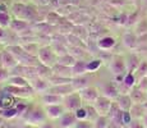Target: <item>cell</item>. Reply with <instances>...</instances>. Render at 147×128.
Wrapping results in <instances>:
<instances>
[{
    "mask_svg": "<svg viewBox=\"0 0 147 128\" xmlns=\"http://www.w3.org/2000/svg\"><path fill=\"white\" fill-rule=\"evenodd\" d=\"M22 118L26 121V123H31V124H35V126L40 127L42 123H45L47 119L46 112H45V108L44 105L42 106H32L26 110Z\"/></svg>",
    "mask_w": 147,
    "mask_h": 128,
    "instance_id": "cell-1",
    "label": "cell"
},
{
    "mask_svg": "<svg viewBox=\"0 0 147 128\" xmlns=\"http://www.w3.org/2000/svg\"><path fill=\"white\" fill-rule=\"evenodd\" d=\"M37 56L41 63L47 65V67H53V65L56 64V62H58V55H56V53L54 51L53 46L50 44L41 45Z\"/></svg>",
    "mask_w": 147,
    "mask_h": 128,
    "instance_id": "cell-2",
    "label": "cell"
},
{
    "mask_svg": "<svg viewBox=\"0 0 147 128\" xmlns=\"http://www.w3.org/2000/svg\"><path fill=\"white\" fill-rule=\"evenodd\" d=\"M3 91H5V92L10 93V95H13L14 98H28V96H32L36 93V91L30 86H13V85H8L5 83V86L1 89Z\"/></svg>",
    "mask_w": 147,
    "mask_h": 128,
    "instance_id": "cell-3",
    "label": "cell"
},
{
    "mask_svg": "<svg viewBox=\"0 0 147 128\" xmlns=\"http://www.w3.org/2000/svg\"><path fill=\"white\" fill-rule=\"evenodd\" d=\"M82 101L83 100H82V98H81L80 91H74V92L64 96V99H63L64 106H65L67 110H69V112H76L77 109H80L82 105H83Z\"/></svg>",
    "mask_w": 147,
    "mask_h": 128,
    "instance_id": "cell-4",
    "label": "cell"
},
{
    "mask_svg": "<svg viewBox=\"0 0 147 128\" xmlns=\"http://www.w3.org/2000/svg\"><path fill=\"white\" fill-rule=\"evenodd\" d=\"M109 69L114 73V76L125 74V72H128V70H127L125 58H124V56H121V55H119V54L113 55L111 60H110V64H109Z\"/></svg>",
    "mask_w": 147,
    "mask_h": 128,
    "instance_id": "cell-5",
    "label": "cell"
},
{
    "mask_svg": "<svg viewBox=\"0 0 147 128\" xmlns=\"http://www.w3.org/2000/svg\"><path fill=\"white\" fill-rule=\"evenodd\" d=\"M95 77V73H84V74H81V76H76V77H72V86L74 91H81L86 87L91 86V81L94 79Z\"/></svg>",
    "mask_w": 147,
    "mask_h": 128,
    "instance_id": "cell-6",
    "label": "cell"
},
{
    "mask_svg": "<svg viewBox=\"0 0 147 128\" xmlns=\"http://www.w3.org/2000/svg\"><path fill=\"white\" fill-rule=\"evenodd\" d=\"M28 5H30V3H23V1L13 0L12 5H10V13H12V16L16 17V18L24 19V21H26L27 12H28Z\"/></svg>",
    "mask_w": 147,
    "mask_h": 128,
    "instance_id": "cell-7",
    "label": "cell"
},
{
    "mask_svg": "<svg viewBox=\"0 0 147 128\" xmlns=\"http://www.w3.org/2000/svg\"><path fill=\"white\" fill-rule=\"evenodd\" d=\"M113 105V101L110 98H107V96H98V99L94 102V106L96 108V110H97L98 115H107L110 112V108H111Z\"/></svg>",
    "mask_w": 147,
    "mask_h": 128,
    "instance_id": "cell-8",
    "label": "cell"
},
{
    "mask_svg": "<svg viewBox=\"0 0 147 128\" xmlns=\"http://www.w3.org/2000/svg\"><path fill=\"white\" fill-rule=\"evenodd\" d=\"M47 118L50 119H59L64 113L67 112V108L64 104H53V105H44Z\"/></svg>",
    "mask_w": 147,
    "mask_h": 128,
    "instance_id": "cell-9",
    "label": "cell"
},
{
    "mask_svg": "<svg viewBox=\"0 0 147 128\" xmlns=\"http://www.w3.org/2000/svg\"><path fill=\"white\" fill-rule=\"evenodd\" d=\"M30 85H31V87L38 93L46 92V91L49 90V87L51 86L50 82H49V79L42 78V77H40V76H36V77H33V78H31Z\"/></svg>",
    "mask_w": 147,
    "mask_h": 128,
    "instance_id": "cell-10",
    "label": "cell"
},
{
    "mask_svg": "<svg viewBox=\"0 0 147 128\" xmlns=\"http://www.w3.org/2000/svg\"><path fill=\"white\" fill-rule=\"evenodd\" d=\"M81 93V98L86 104H94V102L98 99L100 93H98V90L96 89L95 86H88L86 89L81 90L80 91Z\"/></svg>",
    "mask_w": 147,
    "mask_h": 128,
    "instance_id": "cell-11",
    "label": "cell"
},
{
    "mask_svg": "<svg viewBox=\"0 0 147 128\" xmlns=\"http://www.w3.org/2000/svg\"><path fill=\"white\" fill-rule=\"evenodd\" d=\"M8 28H9L10 31H13L14 33L19 35V33H22L23 31L28 30V28H31V22L13 17L12 22H10V24H9V27H8Z\"/></svg>",
    "mask_w": 147,
    "mask_h": 128,
    "instance_id": "cell-12",
    "label": "cell"
},
{
    "mask_svg": "<svg viewBox=\"0 0 147 128\" xmlns=\"http://www.w3.org/2000/svg\"><path fill=\"white\" fill-rule=\"evenodd\" d=\"M47 92H51V93H56V95H60V96H67L69 93L74 92V89H73L72 83H64V85H51L47 90Z\"/></svg>",
    "mask_w": 147,
    "mask_h": 128,
    "instance_id": "cell-13",
    "label": "cell"
},
{
    "mask_svg": "<svg viewBox=\"0 0 147 128\" xmlns=\"http://www.w3.org/2000/svg\"><path fill=\"white\" fill-rule=\"evenodd\" d=\"M17 105V98L13 95L5 92V91H0V109H9Z\"/></svg>",
    "mask_w": 147,
    "mask_h": 128,
    "instance_id": "cell-14",
    "label": "cell"
},
{
    "mask_svg": "<svg viewBox=\"0 0 147 128\" xmlns=\"http://www.w3.org/2000/svg\"><path fill=\"white\" fill-rule=\"evenodd\" d=\"M59 119H60V127L63 128H73L78 122L74 112H69V110H67Z\"/></svg>",
    "mask_w": 147,
    "mask_h": 128,
    "instance_id": "cell-15",
    "label": "cell"
},
{
    "mask_svg": "<svg viewBox=\"0 0 147 128\" xmlns=\"http://www.w3.org/2000/svg\"><path fill=\"white\" fill-rule=\"evenodd\" d=\"M41 102L42 105H53V104H63V96L56 95V93H51V92H44L40 95Z\"/></svg>",
    "mask_w": 147,
    "mask_h": 128,
    "instance_id": "cell-16",
    "label": "cell"
},
{
    "mask_svg": "<svg viewBox=\"0 0 147 128\" xmlns=\"http://www.w3.org/2000/svg\"><path fill=\"white\" fill-rule=\"evenodd\" d=\"M1 60H3V67L7 68V69H9V70L18 64L17 58L10 53V51H8L7 49H5V47H4V50L1 51Z\"/></svg>",
    "mask_w": 147,
    "mask_h": 128,
    "instance_id": "cell-17",
    "label": "cell"
},
{
    "mask_svg": "<svg viewBox=\"0 0 147 128\" xmlns=\"http://www.w3.org/2000/svg\"><path fill=\"white\" fill-rule=\"evenodd\" d=\"M53 74L60 76V77H65V78H72L73 73H72V67H67V65H63L60 63H56L51 67Z\"/></svg>",
    "mask_w": 147,
    "mask_h": 128,
    "instance_id": "cell-18",
    "label": "cell"
},
{
    "mask_svg": "<svg viewBox=\"0 0 147 128\" xmlns=\"http://www.w3.org/2000/svg\"><path fill=\"white\" fill-rule=\"evenodd\" d=\"M117 40L113 36H102L97 40V47L98 50H110L115 46Z\"/></svg>",
    "mask_w": 147,
    "mask_h": 128,
    "instance_id": "cell-19",
    "label": "cell"
},
{
    "mask_svg": "<svg viewBox=\"0 0 147 128\" xmlns=\"http://www.w3.org/2000/svg\"><path fill=\"white\" fill-rule=\"evenodd\" d=\"M61 19H63V16H61V14L59 13L56 9H53V10H50V12H47L46 14H45L44 21L46 22V23H49V24L54 26V27H56V26L61 22Z\"/></svg>",
    "mask_w": 147,
    "mask_h": 128,
    "instance_id": "cell-20",
    "label": "cell"
},
{
    "mask_svg": "<svg viewBox=\"0 0 147 128\" xmlns=\"http://www.w3.org/2000/svg\"><path fill=\"white\" fill-rule=\"evenodd\" d=\"M123 45L127 47V49H136L138 45V37L137 35L133 32H125L123 35Z\"/></svg>",
    "mask_w": 147,
    "mask_h": 128,
    "instance_id": "cell-21",
    "label": "cell"
},
{
    "mask_svg": "<svg viewBox=\"0 0 147 128\" xmlns=\"http://www.w3.org/2000/svg\"><path fill=\"white\" fill-rule=\"evenodd\" d=\"M140 63H141V59L138 58V55H137V54H134V53L129 54V55L125 58L127 70H128V72L134 73L136 69L138 68V65H140Z\"/></svg>",
    "mask_w": 147,
    "mask_h": 128,
    "instance_id": "cell-22",
    "label": "cell"
},
{
    "mask_svg": "<svg viewBox=\"0 0 147 128\" xmlns=\"http://www.w3.org/2000/svg\"><path fill=\"white\" fill-rule=\"evenodd\" d=\"M72 73H73V77L88 73V70H87V60H84V59H77V62L72 67Z\"/></svg>",
    "mask_w": 147,
    "mask_h": 128,
    "instance_id": "cell-23",
    "label": "cell"
},
{
    "mask_svg": "<svg viewBox=\"0 0 147 128\" xmlns=\"http://www.w3.org/2000/svg\"><path fill=\"white\" fill-rule=\"evenodd\" d=\"M132 99L129 95L127 93H121V95H118V102L117 104L119 105V108L123 112H129L132 108Z\"/></svg>",
    "mask_w": 147,
    "mask_h": 128,
    "instance_id": "cell-24",
    "label": "cell"
},
{
    "mask_svg": "<svg viewBox=\"0 0 147 128\" xmlns=\"http://www.w3.org/2000/svg\"><path fill=\"white\" fill-rule=\"evenodd\" d=\"M8 85H13V86H30V81L23 76H17V74H10L8 81L5 82Z\"/></svg>",
    "mask_w": 147,
    "mask_h": 128,
    "instance_id": "cell-25",
    "label": "cell"
},
{
    "mask_svg": "<svg viewBox=\"0 0 147 128\" xmlns=\"http://www.w3.org/2000/svg\"><path fill=\"white\" fill-rule=\"evenodd\" d=\"M76 62H77V59H76L70 53H67V54H63V55H59L56 63H60L63 65H67V67H73Z\"/></svg>",
    "mask_w": 147,
    "mask_h": 128,
    "instance_id": "cell-26",
    "label": "cell"
},
{
    "mask_svg": "<svg viewBox=\"0 0 147 128\" xmlns=\"http://www.w3.org/2000/svg\"><path fill=\"white\" fill-rule=\"evenodd\" d=\"M53 46L54 51L56 53V55H63V54H67L69 53V46H68V44L65 42H58V41H51V44H50Z\"/></svg>",
    "mask_w": 147,
    "mask_h": 128,
    "instance_id": "cell-27",
    "label": "cell"
},
{
    "mask_svg": "<svg viewBox=\"0 0 147 128\" xmlns=\"http://www.w3.org/2000/svg\"><path fill=\"white\" fill-rule=\"evenodd\" d=\"M129 96H131L132 101L136 102V104H142L143 99H145V92L141 91L137 86H134V87H132V91H131V93H129Z\"/></svg>",
    "mask_w": 147,
    "mask_h": 128,
    "instance_id": "cell-28",
    "label": "cell"
},
{
    "mask_svg": "<svg viewBox=\"0 0 147 128\" xmlns=\"http://www.w3.org/2000/svg\"><path fill=\"white\" fill-rule=\"evenodd\" d=\"M104 62L101 60L100 58H92V59H88L87 60V70H88L90 73H96L98 69H100V67L102 65Z\"/></svg>",
    "mask_w": 147,
    "mask_h": 128,
    "instance_id": "cell-29",
    "label": "cell"
},
{
    "mask_svg": "<svg viewBox=\"0 0 147 128\" xmlns=\"http://www.w3.org/2000/svg\"><path fill=\"white\" fill-rule=\"evenodd\" d=\"M22 46H23V49H24V51H26L27 54L37 56L41 45L38 44V42H27V44H22Z\"/></svg>",
    "mask_w": 147,
    "mask_h": 128,
    "instance_id": "cell-30",
    "label": "cell"
},
{
    "mask_svg": "<svg viewBox=\"0 0 147 128\" xmlns=\"http://www.w3.org/2000/svg\"><path fill=\"white\" fill-rule=\"evenodd\" d=\"M104 95L111 99V98H118L119 92H118L117 87H115L111 82H107V83L105 85V87H104Z\"/></svg>",
    "mask_w": 147,
    "mask_h": 128,
    "instance_id": "cell-31",
    "label": "cell"
},
{
    "mask_svg": "<svg viewBox=\"0 0 147 128\" xmlns=\"http://www.w3.org/2000/svg\"><path fill=\"white\" fill-rule=\"evenodd\" d=\"M53 74L51 67H47V65L40 63V65H37V76L42 77V78L49 79V77Z\"/></svg>",
    "mask_w": 147,
    "mask_h": 128,
    "instance_id": "cell-32",
    "label": "cell"
},
{
    "mask_svg": "<svg viewBox=\"0 0 147 128\" xmlns=\"http://www.w3.org/2000/svg\"><path fill=\"white\" fill-rule=\"evenodd\" d=\"M49 82H50V85H64V83H70L72 78H65V77L51 74L49 77Z\"/></svg>",
    "mask_w": 147,
    "mask_h": 128,
    "instance_id": "cell-33",
    "label": "cell"
},
{
    "mask_svg": "<svg viewBox=\"0 0 147 128\" xmlns=\"http://www.w3.org/2000/svg\"><path fill=\"white\" fill-rule=\"evenodd\" d=\"M147 74V62L146 60H141L138 68L136 69L134 72V76H136V79H140L142 77H145Z\"/></svg>",
    "mask_w": 147,
    "mask_h": 128,
    "instance_id": "cell-34",
    "label": "cell"
},
{
    "mask_svg": "<svg viewBox=\"0 0 147 128\" xmlns=\"http://www.w3.org/2000/svg\"><path fill=\"white\" fill-rule=\"evenodd\" d=\"M137 79H136V76L134 73L132 72H127L125 76H124V79H123V83L127 87H129V89H132V87L136 86V83H137Z\"/></svg>",
    "mask_w": 147,
    "mask_h": 128,
    "instance_id": "cell-35",
    "label": "cell"
},
{
    "mask_svg": "<svg viewBox=\"0 0 147 128\" xmlns=\"http://www.w3.org/2000/svg\"><path fill=\"white\" fill-rule=\"evenodd\" d=\"M13 19V16L10 13H3L0 12V26L4 28H8Z\"/></svg>",
    "mask_w": 147,
    "mask_h": 128,
    "instance_id": "cell-36",
    "label": "cell"
},
{
    "mask_svg": "<svg viewBox=\"0 0 147 128\" xmlns=\"http://www.w3.org/2000/svg\"><path fill=\"white\" fill-rule=\"evenodd\" d=\"M95 128H107L109 123H107V115H98L97 119L94 122Z\"/></svg>",
    "mask_w": 147,
    "mask_h": 128,
    "instance_id": "cell-37",
    "label": "cell"
},
{
    "mask_svg": "<svg viewBox=\"0 0 147 128\" xmlns=\"http://www.w3.org/2000/svg\"><path fill=\"white\" fill-rule=\"evenodd\" d=\"M74 114H76V116H77L78 121H87V118H88V113H87L86 105H82L80 109L76 110Z\"/></svg>",
    "mask_w": 147,
    "mask_h": 128,
    "instance_id": "cell-38",
    "label": "cell"
},
{
    "mask_svg": "<svg viewBox=\"0 0 147 128\" xmlns=\"http://www.w3.org/2000/svg\"><path fill=\"white\" fill-rule=\"evenodd\" d=\"M32 3L38 7H55V9L58 8V0H33Z\"/></svg>",
    "mask_w": 147,
    "mask_h": 128,
    "instance_id": "cell-39",
    "label": "cell"
},
{
    "mask_svg": "<svg viewBox=\"0 0 147 128\" xmlns=\"http://www.w3.org/2000/svg\"><path fill=\"white\" fill-rule=\"evenodd\" d=\"M9 76H10L9 69H7L4 67H0V83H3V82L5 83L8 81V78H9Z\"/></svg>",
    "mask_w": 147,
    "mask_h": 128,
    "instance_id": "cell-40",
    "label": "cell"
},
{
    "mask_svg": "<svg viewBox=\"0 0 147 128\" xmlns=\"http://www.w3.org/2000/svg\"><path fill=\"white\" fill-rule=\"evenodd\" d=\"M136 86L138 87L141 91H143V92H147V77H142V78L138 79V82L136 83Z\"/></svg>",
    "mask_w": 147,
    "mask_h": 128,
    "instance_id": "cell-41",
    "label": "cell"
},
{
    "mask_svg": "<svg viewBox=\"0 0 147 128\" xmlns=\"http://www.w3.org/2000/svg\"><path fill=\"white\" fill-rule=\"evenodd\" d=\"M73 128H95L94 123L90 121H78Z\"/></svg>",
    "mask_w": 147,
    "mask_h": 128,
    "instance_id": "cell-42",
    "label": "cell"
},
{
    "mask_svg": "<svg viewBox=\"0 0 147 128\" xmlns=\"http://www.w3.org/2000/svg\"><path fill=\"white\" fill-rule=\"evenodd\" d=\"M7 33H8V28H4L0 26V42H1V44L5 40V37H7Z\"/></svg>",
    "mask_w": 147,
    "mask_h": 128,
    "instance_id": "cell-43",
    "label": "cell"
},
{
    "mask_svg": "<svg viewBox=\"0 0 147 128\" xmlns=\"http://www.w3.org/2000/svg\"><path fill=\"white\" fill-rule=\"evenodd\" d=\"M40 128H55V126L51 123V122H45V123H42L41 126H40Z\"/></svg>",
    "mask_w": 147,
    "mask_h": 128,
    "instance_id": "cell-44",
    "label": "cell"
},
{
    "mask_svg": "<svg viewBox=\"0 0 147 128\" xmlns=\"http://www.w3.org/2000/svg\"><path fill=\"white\" fill-rule=\"evenodd\" d=\"M22 128H40L38 126H35V124H31V123H26Z\"/></svg>",
    "mask_w": 147,
    "mask_h": 128,
    "instance_id": "cell-45",
    "label": "cell"
},
{
    "mask_svg": "<svg viewBox=\"0 0 147 128\" xmlns=\"http://www.w3.org/2000/svg\"><path fill=\"white\" fill-rule=\"evenodd\" d=\"M17 1H23V3H26V1H28V3H32L33 0H17Z\"/></svg>",
    "mask_w": 147,
    "mask_h": 128,
    "instance_id": "cell-46",
    "label": "cell"
},
{
    "mask_svg": "<svg viewBox=\"0 0 147 128\" xmlns=\"http://www.w3.org/2000/svg\"><path fill=\"white\" fill-rule=\"evenodd\" d=\"M0 67H3V60H1V53H0Z\"/></svg>",
    "mask_w": 147,
    "mask_h": 128,
    "instance_id": "cell-47",
    "label": "cell"
},
{
    "mask_svg": "<svg viewBox=\"0 0 147 128\" xmlns=\"http://www.w3.org/2000/svg\"><path fill=\"white\" fill-rule=\"evenodd\" d=\"M1 119H3V118H1V116H0V124H1V122H3V121H1Z\"/></svg>",
    "mask_w": 147,
    "mask_h": 128,
    "instance_id": "cell-48",
    "label": "cell"
},
{
    "mask_svg": "<svg viewBox=\"0 0 147 128\" xmlns=\"http://www.w3.org/2000/svg\"><path fill=\"white\" fill-rule=\"evenodd\" d=\"M3 1H4V0H0V3H3Z\"/></svg>",
    "mask_w": 147,
    "mask_h": 128,
    "instance_id": "cell-49",
    "label": "cell"
},
{
    "mask_svg": "<svg viewBox=\"0 0 147 128\" xmlns=\"http://www.w3.org/2000/svg\"><path fill=\"white\" fill-rule=\"evenodd\" d=\"M143 1H146V3H147V0H143Z\"/></svg>",
    "mask_w": 147,
    "mask_h": 128,
    "instance_id": "cell-50",
    "label": "cell"
},
{
    "mask_svg": "<svg viewBox=\"0 0 147 128\" xmlns=\"http://www.w3.org/2000/svg\"><path fill=\"white\" fill-rule=\"evenodd\" d=\"M146 77H147V74H146Z\"/></svg>",
    "mask_w": 147,
    "mask_h": 128,
    "instance_id": "cell-51",
    "label": "cell"
},
{
    "mask_svg": "<svg viewBox=\"0 0 147 128\" xmlns=\"http://www.w3.org/2000/svg\"><path fill=\"white\" fill-rule=\"evenodd\" d=\"M107 128H109V127H107Z\"/></svg>",
    "mask_w": 147,
    "mask_h": 128,
    "instance_id": "cell-52",
    "label": "cell"
}]
</instances>
